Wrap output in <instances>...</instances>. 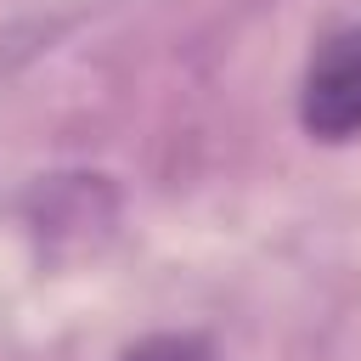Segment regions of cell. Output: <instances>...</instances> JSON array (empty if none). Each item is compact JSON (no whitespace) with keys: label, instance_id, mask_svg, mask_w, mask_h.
Segmentation results:
<instances>
[{"label":"cell","instance_id":"cell-1","mask_svg":"<svg viewBox=\"0 0 361 361\" xmlns=\"http://www.w3.org/2000/svg\"><path fill=\"white\" fill-rule=\"evenodd\" d=\"M299 130L322 147L361 141V23L333 28L299 79Z\"/></svg>","mask_w":361,"mask_h":361},{"label":"cell","instance_id":"cell-2","mask_svg":"<svg viewBox=\"0 0 361 361\" xmlns=\"http://www.w3.org/2000/svg\"><path fill=\"white\" fill-rule=\"evenodd\" d=\"M118 361H214V350L197 333H152V338L130 344Z\"/></svg>","mask_w":361,"mask_h":361}]
</instances>
